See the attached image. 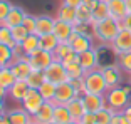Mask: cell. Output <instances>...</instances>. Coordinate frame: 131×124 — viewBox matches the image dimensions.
<instances>
[{
  "mask_svg": "<svg viewBox=\"0 0 131 124\" xmlns=\"http://www.w3.org/2000/svg\"><path fill=\"white\" fill-rule=\"evenodd\" d=\"M121 29H123V23L119 20L108 17L104 20L93 22V37L99 44H111L116 39V35L119 34Z\"/></svg>",
  "mask_w": 131,
  "mask_h": 124,
  "instance_id": "6da1fadb",
  "label": "cell"
},
{
  "mask_svg": "<svg viewBox=\"0 0 131 124\" xmlns=\"http://www.w3.org/2000/svg\"><path fill=\"white\" fill-rule=\"evenodd\" d=\"M106 97V104L108 107L114 109V111H123L128 104H129L131 97V84L129 85H118V87H111L108 89V92L104 94Z\"/></svg>",
  "mask_w": 131,
  "mask_h": 124,
  "instance_id": "7a4b0ae2",
  "label": "cell"
},
{
  "mask_svg": "<svg viewBox=\"0 0 131 124\" xmlns=\"http://www.w3.org/2000/svg\"><path fill=\"white\" fill-rule=\"evenodd\" d=\"M84 85H86V94H101V96H104L109 89L99 67L84 74Z\"/></svg>",
  "mask_w": 131,
  "mask_h": 124,
  "instance_id": "3957f363",
  "label": "cell"
},
{
  "mask_svg": "<svg viewBox=\"0 0 131 124\" xmlns=\"http://www.w3.org/2000/svg\"><path fill=\"white\" fill-rule=\"evenodd\" d=\"M44 74H46V81L54 82L56 85H59V84H62V82L69 81L67 69H66V66L62 64L61 60H54L46 70H44Z\"/></svg>",
  "mask_w": 131,
  "mask_h": 124,
  "instance_id": "277c9868",
  "label": "cell"
},
{
  "mask_svg": "<svg viewBox=\"0 0 131 124\" xmlns=\"http://www.w3.org/2000/svg\"><path fill=\"white\" fill-rule=\"evenodd\" d=\"M27 57H29V62H30V66L34 70H46L54 62V54L52 52H47V51H42V49L34 51Z\"/></svg>",
  "mask_w": 131,
  "mask_h": 124,
  "instance_id": "5b68a950",
  "label": "cell"
},
{
  "mask_svg": "<svg viewBox=\"0 0 131 124\" xmlns=\"http://www.w3.org/2000/svg\"><path fill=\"white\" fill-rule=\"evenodd\" d=\"M67 42L71 44L72 51L77 52V54H82V52L89 51V49H94V37L93 35H84V34L72 32V35L69 37Z\"/></svg>",
  "mask_w": 131,
  "mask_h": 124,
  "instance_id": "8992f818",
  "label": "cell"
},
{
  "mask_svg": "<svg viewBox=\"0 0 131 124\" xmlns=\"http://www.w3.org/2000/svg\"><path fill=\"white\" fill-rule=\"evenodd\" d=\"M101 72L104 76V81L108 84V87H118L121 85L123 82V70L118 64H109V66H104V67H99Z\"/></svg>",
  "mask_w": 131,
  "mask_h": 124,
  "instance_id": "52a82bcc",
  "label": "cell"
},
{
  "mask_svg": "<svg viewBox=\"0 0 131 124\" xmlns=\"http://www.w3.org/2000/svg\"><path fill=\"white\" fill-rule=\"evenodd\" d=\"M44 97L40 96V92H39V89H30L27 92V96L24 97V101H22V107L27 111L29 114H30L32 117L35 116V113H37L39 109L42 107L44 104Z\"/></svg>",
  "mask_w": 131,
  "mask_h": 124,
  "instance_id": "ba28073f",
  "label": "cell"
},
{
  "mask_svg": "<svg viewBox=\"0 0 131 124\" xmlns=\"http://www.w3.org/2000/svg\"><path fill=\"white\" fill-rule=\"evenodd\" d=\"M109 45H111V49L114 51L116 55L129 52L131 51V30L129 29H121L119 34L116 35V39Z\"/></svg>",
  "mask_w": 131,
  "mask_h": 124,
  "instance_id": "9c48e42d",
  "label": "cell"
},
{
  "mask_svg": "<svg viewBox=\"0 0 131 124\" xmlns=\"http://www.w3.org/2000/svg\"><path fill=\"white\" fill-rule=\"evenodd\" d=\"M74 97H77V92L74 91L72 84L69 81L62 82L57 85V91H56V97H54V104H67L69 101H72Z\"/></svg>",
  "mask_w": 131,
  "mask_h": 124,
  "instance_id": "30bf717a",
  "label": "cell"
},
{
  "mask_svg": "<svg viewBox=\"0 0 131 124\" xmlns=\"http://www.w3.org/2000/svg\"><path fill=\"white\" fill-rule=\"evenodd\" d=\"M10 69H12V72H14V76L17 77V81H25V79L29 77V74L34 70L32 66H30V62H29L27 55H24L20 60L10 64Z\"/></svg>",
  "mask_w": 131,
  "mask_h": 124,
  "instance_id": "8fae6325",
  "label": "cell"
},
{
  "mask_svg": "<svg viewBox=\"0 0 131 124\" xmlns=\"http://www.w3.org/2000/svg\"><path fill=\"white\" fill-rule=\"evenodd\" d=\"M82 101H84L86 111L94 113V114L108 106L106 104V97L101 96V94H84V96H82Z\"/></svg>",
  "mask_w": 131,
  "mask_h": 124,
  "instance_id": "7c38bea8",
  "label": "cell"
},
{
  "mask_svg": "<svg viewBox=\"0 0 131 124\" xmlns=\"http://www.w3.org/2000/svg\"><path fill=\"white\" fill-rule=\"evenodd\" d=\"M25 17H27V12L24 10L20 5H12V8H10V12H8L4 25L14 29V27H17V25H22L24 20H25Z\"/></svg>",
  "mask_w": 131,
  "mask_h": 124,
  "instance_id": "4fadbf2b",
  "label": "cell"
},
{
  "mask_svg": "<svg viewBox=\"0 0 131 124\" xmlns=\"http://www.w3.org/2000/svg\"><path fill=\"white\" fill-rule=\"evenodd\" d=\"M79 64L82 66V69L86 72L89 70H94L99 67V59H97V52H96V47L94 49H89V51L79 54Z\"/></svg>",
  "mask_w": 131,
  "mask_h": 124,
  "instance_id": "5bb4252c",
  "label": "cell"
},
{
  "mask_svg": "<svg viewBox=\"0 0 131 124\" xmlns=\"http://www.w3.org/2000/svg\"><path fill=\"white\" fill-rule=\"evenodd\" d=\"M54 107H56V104L52 101H46L42 104V107L35 113L34 121L39 124H47L50 121H54Z\"/></svg>",
  "mask_w": 131,
  "mask_h": 124,
  "instance_id": "9a60e30c",
  "label": "cell"
},
{
  "mask_svg": "<svg viewBox=\"0 0 131 124\" xmlns=\"http://www.w3.org/2000/svg\"><path fill=\"white\" fill-rule=\"evenodd\" d=\"M108 8H109V17L119 20V22L129 14L126 7V0H108Z\"/></svg>",
  "mask_w": 131,
  "mask_h": 124,
  "instance_id": "2e32d148",
  "label": "cell"
},
{
  "mask_svg": "<svg viewBox=\"0 0 131 124\" xmlns=\"http://www.w3.org/2000/svg\"><path fill=\"white\" fill-rule=\"evenodd\" d=\"M74 32V25L69 22H64V20L56 19V25H54V32L52 34L59 39V42H67L69 37Z\"/></svg>",
  "mask_w": 131,
  "mask_h": 124,
  "instance_id": "e0dca14e",
  "label": "cell"
},
{
  "mask_svg": "<svg viewBox=\"0 0 131 124\" xmlns=\"http://www.w3.org/2000/svg\"><path fill=\"white\" fill-rule=\"evenodd\" d=\"M66 106H67V109H69V113H71L74 121H81V117L88 113L86 111V106H84V101H82V96L74 97L72 101H69Z\"/></svg>",
  "mask_w": 131,
  "mask_h": 124,
  "instance_id": "ac0fdd59",
  "label": "cell"
},
{
  "mask_svg": "<svg viewBox=\"0 0 131 124\" xmlns=\"http://www.w3.org/2000/svg\"><path fill=\"white\" fill-rule=\"evenodd\" d=\"M56 25V19L50 15H39L37 17V27H35V34L37 35H46L52 34Z\"/></svg>",
  "mask_w": 131,
  "mask_h": 124,
  "instance_id": "d6986e66",
  "label": "cell"
},
{
  "mask_svg": "<svg viewBox=\"0 0 131 124\" xmlns=\"http://www.w3.org/2000/svg\"><path fill=\"white\" fill-rule=\"evenodd\" d=\"M29 91H30V87H29V84L25 81H15V84H14L10 89L7 91V94L12 97V99H14V101L22 102L24 97L27 96Z\"/></svg>",
  "mask_w": 131,
  "mask_h": 124,
  "instance_id": "ffe728a7",
  "label": "cell"
},
{
  "mask_svg": "<svg viewBox=\"0 0 131 124\" xmlns=\"http://www.w3.org/2000/svg\"><path fill=\"white\" fill-rule=\"evenodd\" d=\"M7 116L10 117V122L12 124H30L34 117L25 111L24 107H19V109H12L8 111Z\"/></svg>",
  "mask_w": 131,
  "mask_h": 124,
  "instance_id": "44dd1931",
  "label": "cell"
},
{
  "mask_svg": "<svg viewBox=\"0 0 131 124\" xmlns=\"http://www.w3.org/2000/svg\"><path fill=\"white\" fill-rule=\"evenodd\" d=\"M56 19L59 20H64V22H69V23H76L77 22V17H76V8L71 7V5H66V4H61L57 8V17Z\"/></svg>",
  "mask_w": 131,
  "mask_h": 124,
  "instance_id": "7402d4cb",
  "label": "cell"
},
{
  "mask_svg": "<svg viewBox=\"0 0 131 124\" xmlns=\"http://www.w3.org/2000/svg\"><path fill=\"white\" fill-rule=\"evenodd\" d=\"M17 77L14 76V72H12L10 66H5V67H0V87L5 91H8L12 87V85L15 84Z\"/></svg>",
  "mask_w": 131,
  "mask_h": 124,
  "instance_id": "603a6c76",
  "label": "cell"
},
{
  "mask_svg": "<svg viewBox=\"0 0 131 124\" xmlns=\"http://www.w3.org/2000/svg\"><path fill=\"white\" fill-rule=\"evenodd\" d=\"M59 45V39L54 34H46V35H39V47L42 51L47 52H54L56 47Z\"/></svg>",
  "mask_w": 131,
  "mask_h": 124,
  "instance_id": "cb8c5ba5",
  "label": "cell"
},
{
  "mask_svg": "<svg viewBox=\"0 0 131 124\" xmlns=\"http://www.w3.org/2000/svg\"><path fill=\"white\" fill-rule=\"evenodd\" d=\"M54 121L59 124H67L72 121V116H71L69 109L66 104H56L54 107Z\"/></svg>",
  "mask_w": 131,
  "mask_h": 124,
  "instance_id": "d4e9b609",
  "label": "cell"
},
{
  "mask_svg": "<svg viewBox=\"0 0 131 124\" xmlns=\"http://www.w3.org/2000/svg\"><path fill=\"white\" fill-rule=\"evenodd\" d=\"M109 17V8H108V2L106 0H97L96 5L93 7V19L94 22L97 20H104Z\"/></svg>",
  "mask_w": 131,
  "mask_h": 124,
  "instance_id": "484cf974",
  "label": "cell"
},
{
  "mask_svg": "<svg viewBox=\"0 0 131 124\" xmlns=\"http://www.w3.org/2000/svg\"><path fill=\"white\" fill-rule=\"evenodd\" d=\"M76 17L77 22H84V23H93V8L89 7L88 4H81L79 7L76 8Z\"/></svg>",
  "mask_w": 131,
  "mask_h": 124,
  "instance_id": "4316f807",
  "label": "cell"
},
{
  "mask_svg": "<svg viewBox=\"0 0 131 124\" xmlns=\"http://www.w3.org/2000/svg\"><path fill=\"white\" fill-rule=\"evenodd\" d=\"M22 49H24V52H25V55H29V54H32L34 51H37V49H40L39 47V35L37 34H29L25 39L22 40Z\"/></svg>",
  "mask_w": 131,
  "mask_h": 124,
  "instance_id": "83f0119b",
  "label": "cell"
},
{
  "mask_svg": "<svg viewBox=\"0 0 131 124\" xmlns=\"http://www.w3.org/2000/svg\"><path fill=\"white\" fill-rule=\"evenodd\" d=\"M44 81H46L44 70H32V72L29 74V77L25 79V82L29 84L30 89H39V87L44 84Z\"/></svg>",
  "mask_w": 131,
  "mask_h": 124,
  "instance_id": "f1b7e54d",
  "label": "cell"
},
{
  "mask_svg": "<svg viewBox=\"0 0 131 124\" xmlns=\"http://www.w3.org/2000/svg\"><path fill=\"white\" fill-rule=\"evenodd\" d=\"M56 91H57V85L50 81H44V84L39 87V92L44 97V101H54L56 97Z\"/></svg>",
  "mask_w": 131,
  "mask_h": 124,
  "instance_id": "f546056e",
  "label": "cell"
},
{
  "mask_svg": "<svg viewBox=\"0 0 131 124\" xmlns=\"http://www.w3.org/2000/svg\"><path fill=\"white\" fill-rule=\"evenodd\" d=\"M72 52V47H71L69 42H59V45L56 47V51L52 52L54 54V60H64L67 55Z\"/></svg>",
  "mask_w": 131,
  "mask_h": 124,
  "instance_id": "4dcf8cb0",
  "label": "cell"
},
{
  "mask_svg": "<svg viewBox=\"0 0 131 124\" xmlns=\"http://www.w3.org/2000/svg\"><path fill=\"white\" fill-rule=\"evenodd\" d=\"M116 111L111 107H103L101 111H97L96 113V124H111V119H113V114H114Z\"/></svg>",
  "mask_w": 131,
  "mask_h": 124,
  "instance_id": "1f68e13d",
  "label": "cell"
},
{
  "mask_svg": "<svg viewBox=\"0 0 131 124\" xmlns=\"http://www.w3.org/2000/svg\"><path fill=\"white\" fill-rule=\"evenodd\" d=\"M0 44H5L8 47H15L17 42L12 39V29L7 27V25H0Z\"/></svg>",
  "mask_w": 131,
  "mask_h": 124,
  "instance_id": "d6a6232c",
  "label": "cell"
},
{
  "mask_svg": "<svg viewBox=\"0 0 131 124\" xmlns=\"http://www.w3.org/2000/svg\"><path fill=\"white\" fill-rule=\"evenodd\" d=\"M66 69H67V74H69V81L71 79H81V77H84V74H86V70L82 69V66L79 64V62L67 64Z\"/></svg>",
  "mask_w": 131,
  "mask_h": 124,
  "instance_id": "836d02e7",
  "label": "cell"
},
{
  "mask_svg": "<svg viewBox=\"0 0 131 124\" xmlns=\"http://www.w3.org/2000/svg\"><path fill=\"white\" fill-rule=\"evenodd\" d=\"M116 64L121 67V70H123V72L131 74V51L118 55V57H116Z\"/></svg>",
  "mask_w": 131,
  "mask_h": 124,
  "instance_id": "e575fe53",
  "label": "cell"
},
{
  "mask_svg": "<svg viewBox=\"0 0 131 124\" xmlns=\"http://www.w3.org/2000/svg\"><path fill=\"white\" fill-rule=\"evenodd\" d=\"M12 64V47L0 44V67L10 66Z\"/></svg>",
  "mask_w": 131,
  "mask_h": 124,
  "instance_id": "d590c367",
  "label": "cell"
},
{
  "mask_svg": "<svg viewBox=\"0 0 131 124\" xmlns=\"http://www.w3.org/2000/svg\"><path fill=\"white\" fill-rule=\"evenodd\" d=\"M27 35H29V32H27V29L24 27V25H17V27L12 29V39L15 40L17 44H22V40L25 39Z\"/></svg>",
  "mask_w": 131,
  "mask_h": 124,
  "instance_id": "8d00e7d4",
  "label": "cell"
},
{
  "mask_svg": "<svg viewBox=\"0 0 131 124\" xmlns=\"http://www.w3.org/2000/svg\"><path fill=\"white\" fill-rule=\"evenodd\" d=\"M74 32L84 35H93V23H84V22H76L74 23Z\"/></svg>",
  "mask_w": 131,
  "mask_h": 124,
  "instance_id": "74e56055",
  "label": "cell"
},
{
  "mask_svg": "<svg viewBox=\"0 0 131 124\" xmlns=\"http://www.w3.org/2000/svg\"><path fill=\"white\" fill-rule=\"evenodd\" d=\"M12 5H14V4H10L8 0H0V25L5 22V19H7Z\"/></svg>",
  "mask_w": 131,
  "mask_h": 124,
  "instance_id": "f35d334b",
  "label": "cell"
},
{
  "mask_svg": "<svg viewBox=\"0 0 131 124\" xmlns=\"http://www.w3.org/2000/svg\"><path fill=\"white\" fill-rule=\"evenodd\" d=\"M22 25L27 29L29 34H35V27H37V17L29 15V14H27V17H25V20H24Z\"/></svg>",
  "mask_w": 131,
  "mask_h": 124,
  "instance_id": "ab89813d",
  "label": "cell"
},
{
  "mask_svg": "<svg viewBox=\"0 0 131 124\" xmlns=\"http://www.w3.org/2000/svg\"><path fill=\"white\" fill-rule=\"evenodd\" d=\"M71 84H72V87H74V91L77 92V96H84L86 94V85H84V77H81V79H71Z\"/></svg>",
  "mask_w": 131,
  "mask_h": 124,
  "instance_id": "60d3db41",
  "label": "cell"
},
{
  "mask_svg": "<svg viewBox=\"0 0 131 124\" xmlns=\"http://www.w3.org/2000/svg\"><path fill=\"white\" fill-rule=\"evenodd\" d=\"M111 124H131V121L124 116L121 111H116L113 114V119H111Z\"/></svg>",
  "mask_w": 131,
  "mask_h": 124,
  "instance_id": "b9f144b4",
  "label": "cell"
},
{
  "mask_svg": "<svg viewBox=\"0 0 131 124\" xmlns=\"http://www.w3.org/2000/svg\"><path fill=\"white\" fill-rule=\"evenodd\" d=\"M81 124H96V114L88 111V113L81 117Z\"/></svg>",
  "mask_w": 131,
  "mask_h": 124,
  "instance_id": "7bdbcfd3",
  "label": "cell"
},
{
  "mask_svg": "<svg viewBox=\"0 0 131 124\" xmlns=\"http://www.w3.org/2000/svg\"><path fill=\"white\" fill-rule=\"evenodd\" d=\"M121 23H123V29H129V30H131V12L124 17L123 20H121Z\"/></svg>",
  "mask_w": 131,
  "mask_h": 124,
  "instance_id": "ee69618b",
  "label": "cell"
},
{
  "mask_svg": "<svg viewBox=\"0 0 131 124\" xmlns=\"http://www.w3.org/2000/svg\"><path fill=\"white\" fill-rule=\"evenodd\" d=\"M62 4H66V5H71V7L77 8L79 5L82 4V0H62Z\"/></svg>",
  "mask_w": 131,
  "mask_h": 124,
  "instance_id": "f6af8a7d",
  "label": "cell"
},
{
  "mask_svg": "<svg viewBox=\"0 0 131 124\" xmlns=\"http://www.w3.org/2000/svg\"><path fill=\"white\" fill-rule=\"evenodd\" d=\"M121 113H123V114H124V116H126V117H128V119H129V121H131V102H129V104H128V106H126V107H124V109H123V111H121Z\"/></svg>",
  "mask_w": 131,
  "mask_h": 124,
  "instance_id": "bcb514c9",
  "label": "cell"
},
{
  "mask_svg": "<svg viewBox=\"0 0 131 124\" xmlns=\"http://www.w3.org/2000/svg\"><path fill=\"white\" fill-rule=\"evenodd\" d=\"M0 124H12V122H10V117H8L7 114H5V116L2 117V119H0Z\"/></svg>",
  "mask_w": 131,
  "mask_h": 124,
  "instance_id": "7dc6e473",
  "label": "cell"
},
{
  "mask_svg": "<svg viewBox=\"0 0 131 124\" xmlns=\"http://www.w3.org/2000/svg\"><path fill=\"white\" fill-rule=\"evenodd\" d=\"M96 2H97V0H82V4H88L91 8H93L94 5H96Z\"/></svg>",
  "mask_w": 131,
  "mask_h": 124,
  "instance_id": "c3c4849f",
  "label": "cell"
},
{
  "mask_svg": "<svg viewBox=\"0 0 131 124\" xmlns=\"http://www.w3.org/2000/svg\"><path fill=\"white\" fill-rule=\"evenodd\" d=\"M5 96H7V91H5V89H2V87H0V102H4Z\"/></svg>",
  "mask_w": 131,
  "mask_h": 124,
  "instance_id": "681fc988",
  "label": "cell"
},
{
  "mask_svg": "<svg viewBox=\"0 0 131 124\" xmlns=\"http://www.w3.org/2000/svg\"><path fill=\"white\" fill-rule=\"evenodd\" d=\"M5 114H7V113H5V109H4V102H0V119H2Z\"/></svg>",
  "mask_w": 131,
  "mask_h": 124,
  "instance_id": "f907efd6",
  "label": "cell"
},
{
  "mask_svg": "<svg viewBox=\"0 0 131 124\" xmlns=\"http://www.w3.org/2000/svg\"><path fill=\"white\" fill-rule=\"evenodd\" d=\"M126 7H128V12H131V0H126Z\"/></svg>",
  "mask_w": 131,
  "mask_h": 124,
  "instance_id": "816d5d0a",
  "label": "cell"
},
{
  "mask_svg": "<svg viewBox=\"0 0 131 124\" xmlns=\"http://www.w3.org/2000/svg\"><path fill=\"white\" fill-rule=\"evenodd\" d=\"M67 124H81V121H74V119H72L71 122H67Z\"/></svg>",
  "mask_w": 131,
  "mask_h": 124,
  "instance_id": "f5cc1de1",
  "label": "cell"
},
{
  "mask_svg": "<svg viewBox=\"0 0 131 124\" xmlns=\"http://www.w3.org/2000/svg\"><path fill=\"white\" fill-rule=\"evenodd\" d=\"M47 124H59V122H56V121H50V122H47Z\"/></svg>",
  "mask_w": 131,
  "mask_h": 124,
  "instance_id": "db71d44e",
  "label": "cell"
},
{
  "mask_svg": "<svg viewBox=\"0 0 131 124\" xmlns=\"http://www.w3.org/2000/svg\"><path fill=\"white\" fill-rule=\"evenodd\" d=\"M30 124H39V122H35V121H34V119H32V122H30Z\"/></svg>",
  "mask_w": 131,
  "mask_h": 124,
  "instance_id": "11a10c76",
  "label": "cell"
},
{
  "mask_svg": "<svg viewBox=\"0 0 131 124\" xmlns=\"http://www.w3.org/2000/svg\"><path fill=\"white\" fill-rule=\"evenodd\" d=\"M129 84H131V74H129Z\"/></svg>",
  "mask_w": 131,
  "mask_h": 124,
  "instance_id": "9f6ffc18",
  "label": "cell"
},
{
  "mask_svg": "<svg viewBox=\"0 0 131 124\" xmlns=\"http://www.w3.org/2000/svg\"><path fill=\"white\" fill-rule=\"evenodd\" d=\"M106 2H108V0H106Z\"/></svg>",
  "mask_w": 131,
  "mask_h": 124,
  "instance_id": "6f0895ef",
  "label": "cell"
}]
</instances>
